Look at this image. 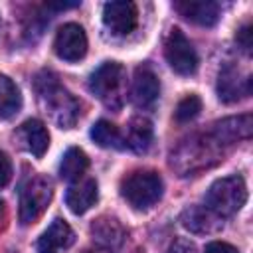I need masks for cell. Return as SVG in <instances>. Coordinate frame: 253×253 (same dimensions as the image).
Masks as SVG:
<instances>
[{"instance_id": "obj_21", "label": "cell", "mask_w": 253, "mask_h": 253, "mask_svg": "<svg viewBox=\"0 0 253 253\" xmlns=\"http://www.w3.org/2000/svg\"><path fill=\"white\" fill-rule=\"evenodd\" d=\"M20 107H22L20 89L10 77L0 75V119H10L20 111Z\"/></svg>"}, {"instance_id": "obj_27", "label": "cell", "mask_w": 253, "mask_h": 253, "mask_svg": "<svg viewBox=\"0 0 253 253\" xmlns=\"http://www.w3.org/2000/svg\"><path fill=\"white\" fill-rule=\"evenodd\" d=\"M204 253H239L237 247H233L231 243H225V241H211L206 245V251Z\"/></svg>"}, {"instance_id": "obj_22", "label": "cell", "mask_w": 253, "mask_h": 253, "mask_svg": "<svg viewBox=\"0 0 253 253\" xmlns=\"http://www.w3.org/2000/svg\"><path fill=\"white\" fill-rule=\"evenodd\" d=\"M91 138L103 148H125V138H123L121 130L105 119L97 121L91 126Z\"/></svg>"}, {"instance_id": "obj_11", "label": "cell", "mask_w": 253, "mask_h": 253, "mask_svg": "<svg viewBox=\"0 0 253 253\" xmlns=\"http://www.w3.org/2000/svg\"><path fill=\"white\" fill-rule=\"evenodd\" d=\"M160 95V81L150 67H136L132 85H130V99L136 107L146 109L156 103Z\"/></svg>"}, {"instance_id": "obj_18", "label": "cell", "mask_w": 253, "mask_h": 253, "mask_svg": "<svg viewBox=\"0 0 253 253\" xmlns=\"http://www.w3.org/2000/svg\"><path fill=\"white\" fill-rule=\"evenodd\" d=\"M91 233H93V239H97L99 247H107L111 251L115 247H119L123 243V239H125V229L119 223V219L107 217V215H103V217L93 221Z\"/></svg>"}, {"instance_id": "obj_23", "label": "cell", "mask_w": 253, "mask_h": 253, "mask_svg": "<svg viewBox=\"0 0 253 253\" xmlns=\"http://www.w3.org/2000/svg\"><path fill=\"white\" fill-rule=\"evenodd\" d=\"M200 111H202V99L198 95H186L178 103V107L174 111V117H176L178 123H190L192 119H196L200 115Z\"/></svg>"}, {"instance_id": "obj_28", "label": "cell", "mask_w": 253, "mask_h": 253, "mask_svg": "<svg viewBox=\"0 0 253 253\" xmlns=\"http://www.w3.org/2000/svg\"><path fill=\"white\" fill-rule=\"evenodd\" d=\"M83 253H113V251L107 249V247H99V245H95V247H91V249H87V251H83Z\"/></svg>"}, {"instance_id": "obj_17", "label": "cell", "mask_w": 253, "mask_h": 253, "mask_svg": "<svg viewBox=\"0 0 253 253\" xmlns=\"http://www.w3.org/2000/svg\"><path fill=\"white\" fill-rule=\"evenodd\" d=\"M180 221L192 233H213L221 227L219 215L210 211L206 206H192V208L184 210L180 215Z\"/></svg>"}, {"instance_id": "obj_9", "label": "cell", "mask_w": 253, "mask_h": 253, "mask_svg": "<svg viewBox=\"0 0 253 253\" xmlns=\"http://www.w3.org/2000/svg\"><path fill=\"white\" fill-rule=\"evenodd\" d=\"M138 10L132 2H107L103 6V24L115 36H126L136 28Z\"/></svg>"}, {"instance_id": "obj_2", "label": "cell", "mask_w": 253, "mask_h": 253, "mask_svg": "<svg viewBox=\"0 0 253 253\" xmlns=\"http://www.w3.org/2000/svg\"><path fill=\"white\" fill-rule=\"evenodd\" d=\"M219 148L221 146L213 140L211 134L192 136L176 148V152L172 154V166L180 172V176L194 174L198 170L210 168L215 162H219V158H221Z\"/></svg>"}, {"instance_id": "obj_15", "label": "cell", "mask_w": 253, "mask_h": 253, "mask_svg": "<svg viewBox=\"0 0 253 253\" xmlns=\"http://www.w3.org/2000/svg\"><path fill=\"white\" fill-rule=\"evenodd\" d=\"M97 198H99V190H97V182L93 178H83V180L79 178L65 192V204L75 215H81L91 206H95Z\"/></svg>"}, {"instance_id": "obj_10", "label": "cell", "mask_w": 253, "mask_h": 253, "mask_svg": "<svg viewBox=\"0 0 253 253\" xmlns=\"http://www.w3.org/2000/svg\"><path fill=\"white\" fill-rule=\"evenodd\" d=\"M251 93V77H241L235 65H225L217 77V97L223 103H237Z\"/></svg>"}, {"instance_id": "obj_1", "label": "cell", "mask_w": 253, "mask_h": 253, "mask_svg": "<svg viewBox=\"0 0 253 253\" xmlns=\"http://www.w3.org/2000/svg\"><path fill=\"white\" fill-rule=\"evenodd\" d=\"M36 89L40 93V99L43 101V107L49 111L51 119L61 128H71L79 117L77 99L69 91H65L51 73H42L36 79Z\"/></svg>"}, {"instance_id": "obj_26", "label": "cell", "mask_w": 253, "mask_h": 253, "mask_svg": "<svg viewBox=\"0 0 253 253\" xmlns=\"http://www.w3.org/2000/svg\"><path fill=\"white\" fill-rule=\"evenodd\" d=\"M12 178V162L6 152L0 150V188H4Z\"/></svg>"}, {"instance_id": "obj_7", "label": "cell", "mask_w": 253, "mask_h": 253, "mask_svg": "<svg viewBox=\"0 0 253 253\" xmlns=\"http://www.w3.org/2000/svg\"><path fill=\"white\" fill-rule=\"evenodd\" d=\"M164 57L178 75H192L198 69V53L192 42L178 28L170 30L164 42Z\"/></svg>"}, {"instance_id": "obj_29", "label": "cell", "mask_w": 253, "mask_h": 253, "mask_svg": "<svg viewBox=\"0 0 253 253\" xmlns=\"http://www.w3.org/2000/svg\"><path fill=\"white\" fill-rule=\"evenodd\" d=\"M0 211H2V200H0Z\"/></svg>"}, {"instance_id": "obj_13", "label": "cell", "mask_w": 253, "mask_h": 253, "mask_svg": "<svg viewBox=\"0 0 253 253\" xmlns=\"http://www.w3.org/2000/svg\"><path fill=\"white\" fill-rule=\"evenodd\" d=\"M16 140L26 152L40 158L45 154V150L49 146V132L42 121L30 119V121L22 123L20 128L16 130Z\"/></svg>"}, {"instance_id": "obj_20", "label": "cell", "mask_w": 253, "mask_h": 253, "mask_svg": "<svg viewBox=\"0 0 253 253\" xmlns=\"http://www.w3.org/2000/svg\"><path fill=\"white\" fill-rule=\"evenodd\" d=\"M87 166H89V158L81 148L77 146L67 148L59 162V176L67 182H75L85 174Z\"/></svg>"}, {"instance_id": "obj_25", "label": "cell", "mask_w": 253, "mask_h": 253, "mask_svg": "<svg viewBox=\"0 0 253 253\" xmlns=\"http://www.w3.org/2000/svg\"><path fill=\"white\" fill-rule=\"evenodd\" d=\"M168 253H198V247L192 239L188 237H176L170 247H168Z\"/></svg>"}, {"instance_id": "obj_5", "label": "cell", "mask_w": 253, "mask_h": 253, "mask_svg": "<svg viewBox=\"0 0 253 253\" xmlns=\"http://www.w3.org/2000/svg\"><path fill=\"white\" fill-rule=\"evenodd\" d=\"M125 87V67L117 61H105L89 77V89L107 107H121Z\"/></svg>"}, {"instance_id": "obj_24", "label": "cell", "mask_w": 253, "mask_h": 253, "mask_svg": "<svg viewBox=\"0 0 253 253\" xmlns=\"http://www.w3.org/2000/svg\"><path fill=\"white\" fill-rule=\"evenodd\" d=\"M237 45L245 51V53H251V47H253V28L251 24H243L239 30H237Z\"/></svg>"}, {"instance_id": "obj_8", "label": "cell", "mask_w": 253, "mask_h": 253, "mask_svg": "<svg viewBox=\"0 0 253 253\" xmlns=\"http://www.w3.org/2000/svg\"><path fill=\"white\" fill-rule=\"evenodd\" d=\"M53 49L57 57L65 61H79L87 53V36L79 24H63L53 40Z\"/></svg>"}, {"instance_id": "obj_14", "label": "cell", "mask_w": 253, "mask_h": 253, "mask_svg": "<svg viewBox=\"0 0 253 253\" xmlns=\"http://www.w3.org/2000/svg\"><path fill=\"white\" fill-rule=\"evenodd\" d=\"M174 10L198 26H213L219 20V4L211 0H182L174 2Z\"/></svg>"}, {"instance_id": "obj_6", "label": "cell", "mask_w": 253, "mask_h": 253, "mask_svg": "<svg viewBox=\"0 0 253 253\" xmlns=\"http://www.w3.org/2000/svg\"><path fill=\"white\" fill-rule=\"evenodd\" d=\"M53 196V184L47 176H32L20 192V221L24 225L34 223L47 208Z\"/></svg>"}, {"instance_id": "obj_16", "label": "cell", "mask_w": 253, "mask_h": 253, "mask_svg": "<svg viewBox=\"0 0 253 253\" xmlns=\"http://www.w3.org/2000/svg\"><path fill=\"white\" fill-rule=\"evenodd\" d=\"M75 241V233L69 227L67 221L55 217L49 227L42 233L40 241H38V251L40 253H55L57 249H65Z\"/></svg>"}, {"instance_id": "obj_19", "label": "cell", "mask_w": 253, "mask_h": 253, "mask_svg": "<svg viewBox=\"0 0 253 253\" xmlns=\"http://www.w3.org/2000/svg\"><path fill=\"white\" fill-rule=\"evenodd\" d=\"M152 138H154V128H152V123L148 119H144V117L130 119V123L126 126V136H125V144L128 148L142 154L150 148Z\"/></svg>"}, {"instance_id": "obj_4", "label": "cell", "mask_w": 253, "mask_h": 253, "mask_svg": "<svg viewBox=\"0 0 253 253\" xmlns=\"http://www.w3.org/2000/svg\"><path fill=\"white\" fill-rule=\"evenodd\" d=\"M162 178L152 170H134L121 182V196L134 208L146 210L162 198Z\"/></svg>"}, {"instance_id": "obj_12", "label": "cell", "mask_w": 253, "mask_h": 253, "mask_svg": "<svg viewBox=\"0 0 253 253\" xmlns=\"http://www.w3.org/2000/svg\"><path fill=\"white\" fill-rule=\"evenodd\" d=\"M251 130H253V119H251L249 113H245V115L227 117V119L215 123L213 130H211V136L221 146V144H233L237 140L249 138Z\"/></svg>"}, {"instance_id": "obj_3", "label": "cell", "mask_w": 253, "mask_h": 253, "mask_svg": "<svg viewBox=\"0 0 253 253\" xmlns=\"http://www.w3.org/2000/svg\"><path fill=\"white\" fill-rule=\"evenodd\" d=\"M206 208L219 217L237 213L247 202V188L241 176H225L215 180L206 192Z\"/></svg>"}]
</instances>
